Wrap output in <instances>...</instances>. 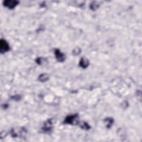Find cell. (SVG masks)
I'll use <instances>...</instances> for the list:
<instances>
[{
    "instance_id": "cell-1",
    "label": "cell",
    "mask_w": 142,
    "mask_h": 142,
    "mask_svg": "<svg viewBox=\"0 0 142 142\" xmlns=\"http://www.w3.org/2000/svg\"><path fill=\"white\" fill-rule=\"evenodd\" d=\"M10 50V46L7 41L5 40L1 39L0 41V52L4 53Z\"/></svg>"
},
{
    "instance_id": "cell-2",
    "label": "cell",
    "mask_w": 142,
    "mask_h": 142,
    "mask_svg": "<svg viewBox=\"0 0 142 142\" xmlns=\"http://www.w3.org/2000/svg\"><path fill=\"white\" fill-rule=\"evenodd\" d=\"M78 117V114H74L67 116L64 120V123L69 124H73L74 122L77 120Z\"/></svg>"
},
{
    "instance_id": "cell-3",
    "label": "cell",
    "mask_w": 142,
    "mask_h": 142,
    "mask_svg": "<svg viewBox=\"0 0 142 142\" xmlns=\"http://www.w3.org/2000/svg\"><path fill=\"white\" fill-rule=\"evenodd\" d=\"M19 2L17 1H13V0H7L4 2V6L7 7L9 9H14L19 4Z\"/></svg>"
},
{
    "instance_id": "cell-4",
    "label": "cell",
    "mask_w": 142,
    "mask_h": 142,
    "mask_svg": "<svg viewBox=\"0 0 142 142\" xmlns=\"http://www.w3.org/2000/svg\"><path fill=\"white\" fill-rule=\"evenodd\" d=\"M55 55L56 58L59 62H63L66 59V56L64 55V53L61 52L60 50L58 49H56L55 51Z\"/></svg>"
},
{
    "instance_id": "cell-5",
    "label": "cell",
    "mask_w": 142,
    "mask_h": 142,
    "mask_svg": "<svg viewBox=\"0 0 142 142\" xmlns=\"http://www.w3.org/2000/svg\"><path fill=\"white\" fill-rule=\"evenodd\" d=\"M52 123L51 122V120H48L46 121L45 123L44 124L42 130L45 132H50L52 130Z\"/></svg>"
},
{
    "instance_id": "cell-6",
    "label": "cell",
    "mask_w": 142,
    "mask_h": 142,
    "mask_svg": "<svg viewBox=\"0 0 142 142\" xmlns=\"http://www.w3.org/2000/svg\"><path fill=\"white\" fill-rule=\"evenodd\" d=\"M89 61L86 58H82L79 61V66L83 68H86L89 66Z\"/></svg>"
},
{
    "instance_id": "cell-7",
    "label": "cell",
    "mask_w": 142,
    "mask_h": 142,
    "mask_svg": "<svg viewBox=\"0 0 142 142\" xmlns=\"http://www.w3.org/2000/svg\"><path fill=\"white\" fill-rule=\"evenodd\" d=\"M113 122L114 120L112 118H107L104 120V124L107 128H110L112 126Z\"/></svg>"
},
{
    "instance_id": "cell-8",
    "label": "cell",
    "mask_w": 142,
    "mask_h": 142,
    "mask_svg": "<svg viewBox=\"0 0 142 142\" xmlns=\"http://www.w3.org/2000/svg\"><path fill=\"white\" fill-rule=\"evenodd\" d=\"M49 79V76L48 74L46 73H43L40 75L39 77H38V79L40 80L41 82H46Z\"/></svg>"
},
{
    "instance_id": "cell-9",
    "label": "cell",
    "mask_w": 142,
    "mask_h": 142,
    "mask_svg": "<svg viewBox=\"0 0 142 142\" xmlns=\"http://www.w3.org/2000/svg\"><path fill=\"white\" fill-rule=\"evenodd\" d=\"M79 126H81V128L82 129H90V126L88 124L86 123V122H82V123H80Z\"/></svg>"
},
{
    "instance_id": "cell-10",
    "label": "cell",
    "mask_w": 142,
    "mask_h": 142,
    "mask_svg": "<svg viewBox=\"0 0 142 142\" xmlns=\"http://www.w3.org/2000/svg\"><path fill=\"white\" fill-rule=\"evenodd\" d=\"M99 5L98 3H97L96 2H93L91 4V6H90V8L92 10H95L98 8Z\"/></svg>"
},
{
    "instance_id": "cell-11",
    "label": "cell",
    "mask_w": 142,
    "mask_h": 142,
    "mask_svg": "<svg viewBox=\"0 0 142 142\" xmlns=\"http://www.w3.org/2000/svg\"><path fill=\"white\" fill-rule=\"evenodd\" d=\"M81 53V48H74L73 51V55L74 56H78Z\"/></svg>"
},
{
    "instance_id": "cell-12",
    "label": "cell",
    "mask_w": 142,
    "mask_h": 142,
    "mask_svg": "<svg viewBox=\"0 0 142 142\" xmlns=\"http://www.w3.org/2000/svg\"><path fill=\"white\" fill-rule=\"evenodd\" d=\"M13 99H15V100H19L21 98L19 96V95H15V96H14L13 97Z\"/></svg>"
}]
</instances>
